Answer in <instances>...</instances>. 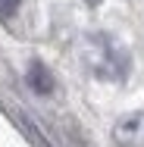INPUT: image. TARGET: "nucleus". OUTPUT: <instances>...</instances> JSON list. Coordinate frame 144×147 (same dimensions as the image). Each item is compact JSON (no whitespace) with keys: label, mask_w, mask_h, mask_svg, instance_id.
Instances as JSON below:
<instances>
[{"label":"nucleus","mask_w":144,"mask_h":147,"mask_svg":"<svg viewBox=\"0 0 144 147\" xmlns=\"http://www.w3.org/2000/svg\"><path fill=\"white\" fill-rule=\"evenodd\" d=\"M78 59L100 82H125L132 69V53L107 31H88L78 41Z\"/></svg>","instance_id":"f257e3e1"},{"label":"nucleus","mask_w":144,"mask_h":147,"mask_svg":"<svg viewBox=\"0 0 144 147\" xmlns=\"http://www.w3.org/2000/svg\"><path fill=\"white\" fill-rule=\"evenodd\" d=\"M113 141L119 147H144V113H128L113 125Z\"/></svg>","instance_id":"f03ea898"},{"label":"nucleus","mask_w":144,"mask_h":147,"mask_svg":"<svg viewBox=\"0 0 144 147\" xmlns=\"http://www.w3.org/2000/svg\"><path fill=\"white\" fill-rule=\"evenodd\" d=\"M25 82L34 94H53L57 82H53V72L41 63V59H31L28 63V72H25Z\"/></svg>","instance_id":"7ed1b4c3"},{"label":"nucleus","mask_w":144,"mask_h":147,"mask_svg":"<svg viewBox=\"0 0 144 147\" xmlns=\"http://www.w3.org/2000/svg\"><path fill=\"white\" fill-rule=\"evenodd\" d=\"M19 6H22V0H0V19H13Z\"/></svg>","instance_id":"20e7f679"},{"label":"nucleus","mask_w":144,"mask_h":147,"mask_svg":"<svg viewBox=\"0 0 144 147\" xmlns=\"http://www.w3.org/2000/svg\"><path fill=\"white\" fill-rule=\"evenodd\" d=\"M85 3H91V6H97V3H100V0H85Z\"/></svg>","instance_id":"39448f33"}]
</instances>
